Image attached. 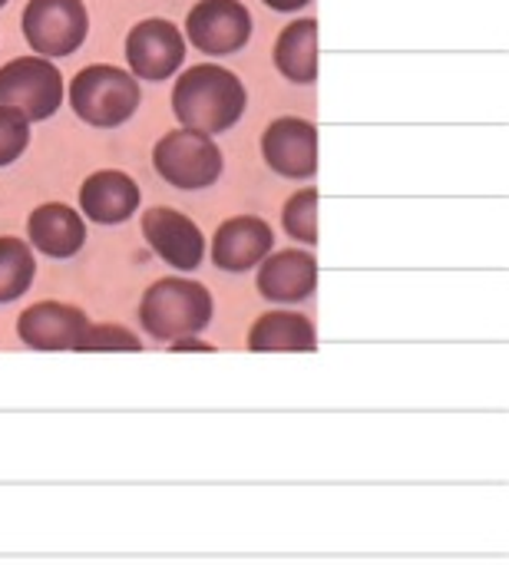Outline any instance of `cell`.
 <instances>
[{
	"label": "cell",
	"instance_id": "cell-4",
	"mask_svg": "<svg viewBox=\"0 0 509 565\" xmlns=\"http://www.w3.org/2000/svg\"><path fill=\"white\" fill-rule=\"evenodd\" d=\"M152 166L166 185L185 189V192L215 185L225 169L222 149L215 146V139L205 132H195V129L166 132L152 149Z\"/></svg>",
	"mask_w": 509,
	"mask_h": 565
},
{
	"label": "cell",
	"instance_id": "cell-17",
	"mask_svg": "<svg viewBox=\"0 0 509 565\" xmlns=\"http://www.w3.org/2000/svg\"><path fill=\"white\" fill-rule=\"evenodd\" d=\"M275 66L285 79L291 83H315L318 79V20L315 17H301L291 20L278 40H275Z\"/></svg>",
	"mask_w": 509,
	"mask_h": 565
},
{
	"label": "cell",
	"instance_id": "cell-12",
	"mask_svg": "<svg viewBox=\"0 0 509 565\" xmlns=\"http://www.w3.org/2000/svg\"><path fill=\"white\" fill-rule=\"evenodd\" d=\"M275 248V232L258 215H235L225 218L212 235V262L229 275H242L262 265L265 255Z\"/></svg>",
	"mask_w": 509,
	"mask_h": 565
},
{
	"label": "cell",
	"instance_id": "cell-1",
	"mask_svg": "<svg viewBox=\"0 0 509 565\" xmlns=\"http://www.w3.org/2000/svg\"><path fill=\"white\" fill-rule=\"evenodd\" d=\"M245 83L219 63H195L172 86L176 119L182 122V129H195L205 136L232 129L245 116Z\"/></svg>",
	"mask_w": 509,
	"mask_h": 565
},
{
	"label": "cell",
	"instance_id": "cell-16",
	"mask_svg": "<svg viewBox=\"0 0 509 565\" xmlns=\"http://www.w3.org/2000/svg\"><path fill=\"white\" fill-rule=\"evenodd\" d=\"M248 351L255 354H311L318 351V328L301 311H265L248 328Z\"/></svg>",
	"mask_w": 509,
	"mask_h": 565
},
{
	"label": "cell",
	"instance_id": "cell-21",
	"mask_svg": "<svg viewBox=\"0 0 509 565\" xmlns=\"http://www.w3.org/2000/svg\"><path fill=\"white\" fill-rule=\"evenodd\" d=\"M30 146V122L0 106V166H10L23 156V149Z\"/></svg>",
	"mask_w": 509,
	"mask_h": 565
},
{
	"label": "cell",
	"instance_id": "cell-2",
	"mask_svg": "<svg viewBox=\"0 0 509 565\" xmlns=\"http://www.w3.org/2000/svg\"><path fill=\"white\" fill-rule=\"evenodd\" d=\"M212 291L192 278H159L139 298V328L162 344L202 334L212 324Z\"/></svg>",
	"mask_w": 509,
	"mask_h": 565
},
{
	"label": "cell",
	"instance_id": "cell-20",
	"mask_svg": "<svg viewBox=\"0 0 509 565\" xmlns=\"http://www.w3.org/2000/svg\"><path fill=\"white\" fill-rule=\"evenodd\" d=\"M73 351H79V354H103V351H113V354H139L142 351V341L126 324L103 321V324H86V331H83V338L76 341Z\"/></svg>",
	"mask_w": 509,
	"mask_h": 565
},
{
	"label": "cell",
	"instance_id": "cell-24",
	"mask_svg": "<svg viewBox=\"0 0 509 565\" xmlns=\"http://www.w3.org/2000/svg\"><path fill=\"white\" fill-rule=\"evenodd\" d=\"M0 7H7V0H0Z\"/></svg>",
	"mask_w": 509,
	"mask_h": 565
},
{
	"label": "cell",
	"instance_id": "cell-3",
	"mask_svg": "<svg viewBox=\"0 0 509 565\" xmlns=\"http://www.w3.org/2000/svg\"><path fill=\"white\" fill-rule=\"evenodd\" d=\"M139 103H142L139 79L129 70H119V66H109V63L83 66L70 83L73 113L86 126H96V129L123 126L126 119H132Z\"/></svg>",
	"mask_w": 509,
	"mask_h": 565
},
{
	"label": "cell",
	"instance_id": "cell-8",
	"mask_svg": "<svg viewBox=\"0 0 509 565\" xmlns=\"http://www.w3.org/2000/svg\"><path fill=\"white\" fill-rule=\"evenodd\" d=\"M185 60V36L172 20H139L126 36V63L136 79H169Z\"/></svg>",
	"mask_w": 509,
	"mask_h": 565
},
{
	"label": "cell",
	"instance_id": "cell-15",
	"mask_svg": "<svg viewBox=\"0 0 509 565\" xmlns=\"http://www.w3.org/2000/svg\"><path fill=\"white\" fill-rule=\"evenodd\" d=\"M26 245L46 258H73L86 245V222L63 202L36 205L26 218Z\"/></svg>",
	"mask_w": 509,
	"mask_h": 565
},
{
	"label": "cell",
	"instance_id": "cell-13",
	"mask_svg": "<svg viewBox=\"0 0 509 565\" xmlns=\"http://www.w3.org/2000/svg\"><path fill=\"white\" fill-rule=\"evenodd\" d=\"M255 288L272 305H298L318 288V258L305 248L272 252L258 265Z\"/></svg>",
	"mask_w": 509,
	"mask_h": 565
},
{
	"label": "cell",
	"instance_id": "cell-14",
	"mask_svg": "<svg viewBox=\"0 0 509 565\" xmlns=\"http://www.w3.org/2000/svg\"><path fill=\"white\" fill-rule=\"evenodd\" d=\"M142 192L123 169H99L79 185V215L96 225H119L139 212Z\"/></svg>",
	"mask_w": 509,
	"mask_h": 565
},
{
	"label": "cell",
	"instance_id": "cell-18",
	"mask_svg": "<svg viewBox=\"0 0 509 565\" xmlns=\"http://www.w3.org/2000/svg\"><path fill=\"white\" fill-rule=\"evenodd\" d=\"M33 278H36V258L26 238L0 235V305L23 298Z\"/></svg>",
	"mask_w": 509,
	"mask_h": 565
},
{
	"label": "cell",
	"instance_id": "cell-7",
	"mask_svg": "<svg viewBox=\"0 0 509 565\" xmlns=\"http://www.w3.org/2000/svg\"><path fill=\"white\" fill-rule=\"evenodd\" d=\"M185 36L199 53L232 56L252 40V13L242 0H199L185 17Z\"/></svg>",
	"mask_w": 509,
	"mask_h": 565
},
{
	"label": "cell",
	"instance_id": "cell-19",
	"mask_svg": "<svg viewBox=\"0 0 509 565\" xmlns=\"http://www.w3.org/2000/svg\"><path fill=\"white\" fill-rule=\"evenodd\" d=\"M282 225L291 238H298L301 245H318V189L305 185L298 189L285 209H282Z\"/></svg>",
	"mask_w": 509,
	"mask_h": 565
},
{
	"label": "cell",
	"instance_id": "cell-5",
	"mask_svg": "<svg viewBox=\"0 0 509 565\" xmlns=\"http://www.w3.org/2000/svg\"><path fill=\"white\" fill-rule=\"evenodd\" d=\"M63 103V76L46 56H17L0 66V106L26 122L50 119Z\"/></svg>",
	"mask_w": 509,
	"mask_h": 565
},
{
	"label": "cell",
	"instance_id": "cell-10",
	"mask_svg": "<svg viewBox=\"0 0 509 565\" xmlns=\"http://www.w3.org/2000/svg\"><path fill=\"white\" fill-rule=\"evenodd\" d=\"M142 235H146L149 248L176 271H195L205 258L202 228L189 215H182L169 205H156V209L142 212Z\"/></svg>",
	"mask_w": 509,
	"mask_h": 565
},
{
	"label": "cell",
	"instance_id": "cell-23",
	"mask_svg": "<svg viewBox=\"0 0 509 565\" xmlns=\"http://www.w3.org/2000/svg\"><path fill=\"white\" fill-rule=\"evenodd\" d=\"M265 7H272V10H278V13H295V10H301L305 3H311V0H262Z\"/></svg>",
	"mask_w": 509,
	"mask_h": 565
},
{
	"label": "cell",
	"instance_id": "cell-11",
	"mask_svg": "<svg viewBox=\"0 0 509 565\" xmlns=\"http://www.w3.org/2000/svg\"><path fill=\"white\" fill-rule=\"evenodd\" d=\"M89 318L66 301H36L17 315V338L30 351H73Z\"/></svg>",
	"mask_w": 509,
	"mask_h": 565
},
{
	"label": "cell",
	"instance_id": "cell-9",
	"mask_svg": "<svg viewBox=\"0 0 509 565\" xmlns=\"http://www.w3.org/2000/svg\"><path fill=\"white\" fill-rule=\"evenodd\" d=\"M262 159L282 179H311L318 172V126L301 116H278L262 132Z\"/></svg>",
	"mask_w": 509,
	"mask_h": 565
},
{
	"label": "cell",
	"instance_id": "cell-22",
	"mask_svg": "<svg viewBox=\"0 0 509 565\" xmlns=\"http://www.w3.org/2000/svg\"><path fill=\"white\" fill-rule=\"evenodd\" d=\"M169 351H205V354H212L215 351V344H209V341H202L199 334H192V338H179V341H172L169 344Z\"/></svg>",
	"mask_w": 509,
	"mask_h": 565
},
{
	"label": "cell",
	"instance_id": "cell-6",
	"mask_svg": "<svg viewBox=\"0 0 509 565\" xmlns=\"http://www.w3.org/2000/svg\"><path fill=\"white\" fill-rule=\"evenodd\" d=\"M23 36L40 56H70L89 33V13L83 0H30L23 7Z\"/></svg>",
	"mask_w": 509,
	"mask_h": 565
}]
</instances>
